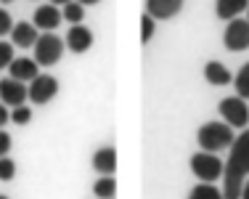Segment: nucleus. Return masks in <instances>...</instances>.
Returning a JSON list of instances; mask_svg holds the SVG:
<instances>
[{"label": "nucleus", "mask_w": 249, "mask_h": 199, "mask_svg": "<svg viewBox=\"0 0 249 199\" xmlns=\"http://www.w3.org/2000/svg\"><path fill=\"white\" fill-rule=\"evenodd\" d=\"M8 72H11V77L19 80V83H32L40 74V64L35 61V58H14Z\"/></svg>", "instance_id": "f8f14e48"}, {"label": "nucleus", "mask_w": 249, "mask_h": 199, "mask_svg": "<svg viewBox=\"0 0 249 199\" xmlns=\"http://www.w3.org/2000/svg\"><path fill=\"white\" fill-rule=\"evenodd\" d=\"M233 138H236L233 127L225 125V122H204L196 133V141L201 146V151H212V154L225 149V146H231Z\"/></svg>", "instance_id": "f03ea898"}, {"label": "nucleus", "mask_w": 249, "mask_h": 199, "mask_svg": "<svg viewBox=\"0 0 249 199\" xmlns=\"http://www.w3.org/2000/svg\"><path fill=\"white\" fill-rule=\"evenodd\" d=\"M0 199H8V197H5V194H0Z\"/></svg>", "instance_id": "2f4dec72"}, {"label": "nucleus", "mask_w": 249, "mask_h": 199, "mask_svg": "<svg viewBox=\"0 0 249 199\" xmlns=\"http://www.w3.org/2000/svg\"><path fill=\"white\" fill-rule=\"evenodd\" d=\"M11 29H14L11 14H8L5 8H0V37H3V35H11Z\"/></svg>", "instance_id": "393cba45"}, {"label": "nucleus", "mask_w": 249, "mask_h": 199, "mask_svg": "<svg viewBox=\"0 0 249 199\" xmlns=\"http://www.w3.org/2000/svg\"><path fill=\"white\" fill-rule=\"evenodd\" d=\"M61 11L56 8V5H40L37 11H35L32 14V24L37 27V29H45V32H53V29H56L58 24H61Z\"/></svg>", "instance_id": "9b49d317"}, {"label": "nucleus", "mask_w": 249, "mask_h": 199, "mask_svg": "<svg viewBox=\"0 0 249 199\" xmlns=\"http://www.w3.org/2000/svg\"><path fill=\"white\" fill-rule=\"evenodd\" d=\"M93 194H96L98 199H114V194H117L114 175H101L96 183H93Z\"/></svg>", "instance_id": "f3484780"}, {"label": "nucleus", "mask_w": 249, "mask_h": 199, "mask_svg": "<svg viewBox=\"0 0 249 199\" xmlns=\"http://www.w3.org/2000/svg\"><path fill=\"white\" fill-rule=\"evenodd\" d=\"M64 54V43L61 37H56L53 32H45L37 37V43H35V61L40 64V67H53V64L61 58Z\"/></svg>", "instance_id": "20e7f679"}, {"label": "nucleus", "mask_w": 249, "mask_h": 199, "mask_svg": "<svg viewBox=\"0 0 249 199\" xmlns=\"http://www.w3.org/2000/svg\"><path fill=\"white\" fill-rule=\"evenodd\" d=\"M77 3H82V5H96L98 0H77Z\"/></svg>", "instance_id": "c756f323"}, {"label": "nucleus", "mask_w": 249, "mask_h": 199, "mask_svg": "<svg viewBox=\"0 0 249 199\" xmlns=\"http://www.w3.org/2000/svg\"><path fill=\"white\" fill-rule=\"evenodd\" d=\"M188 199H223V191H217L210 183H201V186H194Z\"/></svg>", "instance_id": "aec40b11"}, {"label": "nucleus", "mask_w": 249, "mask_h": 199, "mask_svg": "<svg viewBox=\"0 0 249 199\" xmlns=\"http://www.w3.org/2000/svg\"><path fill=\"white\" fill-rule=\"evenodd\" d=\"M8 120H11V114H8V107H5V104H0V127H3Z\"/></svg>", "instance_id": "bb28decb"}, {"label": "nucleus", "mask_w": 249, "mask_h": 199, "mask_svg": "<svg viewBox=\"0 0 249 199\" xmlns=\"http://www.w3.org/2000/svg\"><path fill=\"white\" fill-rule=\"evenodd\" d=\"M223 167L225 162H220V157L212 154V151H196L191 157V170L201 183H212V181L223 178Z\"/></svg>", "instance_id": "7ed1b4c3"}, {"label": "nucleus", "mask_w": 249, "mask_h": 199, "mask_svg": "<svg viewBox=\"0 0 249 199\" xmlns=\"http://www.w3.org/2000/svg\"><path fill=\"white\" fill-rule=\"evenodd\" d=\"M183 0H146V14L154 19H173L180 14Z\"/></svg>", "instance_id": "ddd939ff"}, {"label": "nucleus", "mask_w": 249, "mask_h": 199, "mask_svg": "<svg viewBox=\"0 0 249 199\" xmlns=\"http://www.w3.org/2000/svg\"><path fill=\"white\" fill-rule=\"evenodd\" d=\"M217 109H220V117L225 120V125L241 127V130L247 127V122H249V107H247L244 98L228 96V98H223V101H220V107H217Z\"/></svg>", "instance_id": "39448f33"}, {"label": "nucleus", "mask_w": 249, "mask_h": 199, "mask_svg": "<svg viewBox=\"0 0 249 199\" xmlns=\"http://www.w3.org/2000/svg\"><path fill=\"white\" fill-rule=\"evenodd\" d=\"M0 3H14V0H0Z\"/></svg>", "instance_id": "7c9ffc66"}, {"label": "nucleus", "mask_w": 249, "mask_h": 199, "mask_svg": "<svg viewBox=\"0 0 249 199\" xmlns=\"http://www.w3.org/2000/svg\"><path fill=\"white\" fill-rule=\"evenodd\" d=\"M247 175H249V130L244 127L231 144V157L223 167V199H241Z\"/></svg>", "instance_id": "f257e3e1"}, {"label": "nucleus", "mask_w": 249, "mask_h": 199, "mask_svg": "<svg viewBox=\"0 0 249 199\" xmlns=\"http://www.w3.org/2000/svg\"><path fill=\"white\" fill-rule=\"evenodd\" d=\"M204 80L212 85H228L231 80H233V74H231L220 61H210V64H204Z\"/></svg>", "instance_id": "dca6fc26"}, {"label": "nucleus", "mask_w": 249, "mask_h": 199, "mask_svg": "<svg viewBox=\"0 0 249 199\" xmlns=\"http://www.w3.org/2000/svg\"><path fill=\"white\" fill-rule=\"evenodd\" d=\"M93 170L98 175H114L117 170V149L114 146H104L93 154Z\"/></svg>", "instance_id": "4468645a"}, {"label": "nucleus", "mask_w": 249, "mask_h": 199, "mask_svg": "<svg viewBox=\"0 0 249 199\" xmlns=\"http://www.w3.org/2000/svg\"><path fill=\"white\" fill-rule=\"evenodd\" d=\"M58 93V80L53 74H37L27 88V98L32 104H48Z\"/></svg>", "instance_id": "0eeeda50"}, {"label": "nucleus", "mask_w": 249, "mask_h": 199, "mask_svg": "<svg viewBox=\"0 0 249 199\" xmlns=\"http://www.w3.org/2000/svg\"><path fill=\"white\" fill-rule=\"evenodd\" d=\"M233 85H236V96H239V98H249V64H244V67L236 72Z\"/></svg>", "instance_id": "6ab92c4d"}, {"label": "nucleus", "mask_w": 249, "mask_h": 199, "mask_svg": "<svg viewBox=\"0 0 249 199\" xmlns=\"http://www.w3.org/2000/svg\"><path fill=\"white\" fill-rule=\"evenodd\" d=\"M14 43H5V40H0V69H8L11 61H14Z\"/></svg>", "instance_id": "4be33fe9"}, {"label": "nucleus", "mask_w": 249, "mask_h": 199, "mask_svg": "<svg viewBox=\"0 0 249 199\" xmlns=\"http://www.w3.org/2000/svg\"><path fill=\"white\" fill-rule=\"evenodd\" d=\"M61 16L67 21H72V24H82V16H85V5L77 3V0H72V3H67L61 8Z\"/></svg>", "instance_id": "a211bd4d"}, {"label": "nucleus", "mask_w": 249, "mask_h": 199, "mask_svg": "<svg viewBox=\"0 0 249 199\" xmlns=\"http://www.w3.org/2000/svg\"><path fill=\"white\" fill-rule=\"evenodd\" d=\"M27 101V88L24 83H19V80L8 77V80H0V104H5V107H21V104Z\"/></svg>", "instance_id": "6e6552de"}, {"label": "nucleus", "mask_w": 249, "mask_h": 199, "mask_svg": "<svg viewBox=\"0 0 249 199\" xmlns=\"http://www.w3.org/2000/svg\"><path fill=\"white\" fill-rule=\"evenodd\" d=\"M241 199H249V181H244V189H241Z\"/></svg>", "instance_id": "cd10ccee"}, {"label": "nucleus", "mask_w": 249, "mask_h": 199, "mask_svg": "<svg viewBox=\"0 0 249 199\" xmlns=\"http://www.w3.org/2000/svg\"><path fill=\"white\" fill-rule=\"evenodd\" d=\"M8 151H11V136L0 127V157H5Z\"/></svg>", "instance_id": "a878e982"}, {"label": "nucleus", "mask_w": 249, "mask_h": 199, "mask_svg": "<svg viewBox=\"0 0 249 199\" xmlns=\"http://www.w3.org/2000/svg\"><path fill=\"white\" fill-rule=\"evenodd\" d=\"M37 37H40L37 27L32 21H19V24H14V29H11V43H14V48H35Z\"/></svg>", "instance_id": "9d476101"}, {"label": "nucleus", "mask_w": 249, "mask_h": 199, "mask_svg": "<svg viewBox=\"0 0 249 199\" xmlns=\"http://www.w3.org/2000/svg\"><path fill=\"white\" fill-rule=\"evenodd\" d=\"M154 21H157V19H154V16H149V14L141 16V43H143V45L154 37V29H157V24H154Z\"/></svg>", "instance_id": "412c9836"}, {"label": "nucleus", "mask_w": 249, "mask_h": 199, "mask_svg": "<svg viewBox=\"0 0 249 199\" xmlns=\"http://www.w3.org/2000/svg\"><path fill=\"white\" fill-rule=\"evenodd\" d=\"M67 3H72V0H51V5H56V8L58 5H67Z\"/></svg>", "instance_id": "c85d7f7f"}, {"label": "nucleus", "mask_w": 249, "mask_h": 199, "mask_svg": "<svg viewBox=\"0 0 249 199\" xmlns=\"http://www.w3.org/2000/svg\"><path fill=\"white\" fill-rule=\"evenodd\" d=\"M247 8H249V0H217L215 3L217 19H225V21L236 19V16H239L241 11H247Z\"/></svg>", "instance_id": "2eb2a0df"}, {"label": "nucleus", "mask_w": 249, "mask_h": 199, "mask_svg": "<svg viewBox=\"0 0 249 199\" xmlns=\"http://www.w3.org/2000/svg\"><path fill=\"white\" fill-rule=\"evenodd\" d=\"M247 11H249V8H247Z\"/></svg>", "instance_id": "473e14b6"}, {"label": "nucleus", "mask_w": 249, "mask_h": 199, "mask_svg": "<svg viewBox=\"0 0 249 199\" xmlns=\"http://www.w3.org/2000/svg\"><path fill=\"white\" fill-rule=\"evenodd\" d=\"M29 120H32V109H29L27 104H21V107H16L14 112H11V122H16V125H27Z\"/></svg>", "instance_id": "5701e85b"}, {"label": "nucleus", "mask_w": 249, "mask_h": 199, "mask_svg": "<svg viewBox=\"0 0 249 199\" xmlns=\"http://www.w3.org/2000/svg\"><path fill=\"white\" fill-rule=\"evenodd\" d=\"M16 175V162L8 157H0V181H11Z\"/></svg>", "instance_id": "b1692460"}, {"label": "nucleus", "mask_w": 249, "mask_h": 199, "mask_svg": "<svg viewBox=\"0 0 249 199\" xmlns=\"http://www.w3.org/2000/svg\"><path fill=\"white\" fill-rule=\"evenodd\" d=\"M223 45L233 54L249 48V19H231L223 32Z\"/></svg>", "instance_id": "423d86ee"}, {"label": "nucleus", "mask_w": 249, "mask_h": 199, "mask_svg": "<svg viewBox=\"0 0 249 199\" xmlns=\"http://www.w3.org/2000/svg\"><path fill=\"white\" fill-rule=\"evenodd\" d=\"M90 45H93V32L85 24H72L69 27L67 48L72 51V54H85V51H90Z\"/></svg>", "instance_id": "1a4fd4ad"}]
</instances>
